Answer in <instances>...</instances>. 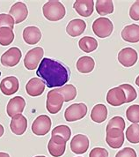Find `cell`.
<instances>
[{
	"mask_svg": "<svg viewBox=\"0 0 139 157\" xmlns=\"http://www.w3.org/2000/svg\"><path fill=\"white\" fill-rule=\"evenodd\" d=\"M70 72L60 62L53 60L49 57L42 58L38 66L36 74L43 80L45 85L49 87H61L63 86L69 80Z\"/></svg>",
	"mask_w": 139,
	"mask_h": 157,
	"instance_id": "1",
	"label": "cell"
},
{
	"mask_svg": "<svg viewBox=\"0 0 139 157\" xmlns=\"http://www.w3.org/2000/svg\"><path fill=\"white\" fill-rule=\"evenodd\" d=\"M42 12L44 17L49 21H58L63 19L66 13V10L60 1L51 0L47 2L43 7Z\"/></svg>",
	"mask_w": 139,
	"mask_h": 157,
	"instance_id": "2",
	"label": "cell"
},
{
	"mask_svg": "<svg viewBox=\"0 0 139 157\" xmlns=\"http://www.w3.org/2000/svg\"><path fill=\"white\" fill-rule=\"evenodd\" d=\"M114 30V25L112 21L106 17H100L96 19L92 23V31L100 38H107L111 36Z\"/></svg>",
	"mask_w": 139,
	"mask_h": 157,
	"instance_id": "3",
	"label": "cell"
},
{
	"mask_svg": "<svg viewBox=\"0 0 139 157\" xmlns=\"http://www.w3.org/2000/svg\"><path fill=\"white\" fill-rule=\"evenodd\" d=\"M87 114V106L85 103H74L64 111V118L67 122H75L84 118Z\"/></svg>",
	"mask_w": 139,
	"mask_h": 157,
	"instance_id": "4",
	"label": "cell"
},
{
	"mask_svg": "<svg viewBox=\"0 0 139 157\" xmlns=\"http://www.w3.org/2000/svg\"><path fill=\"white\" fill-rule=\"evenodd\" d=\"M44 55V50L42 47H35L34 49L30 50L26 54V57L24 58V65L25 67L29 70H35L39 66L40 62L42 61V57Z\"/></svg>",
	"mask_w": 139,
	"mask_h": 157,
	"instance_id": "5",
	"label": "cell"
},
{
	"mask_svg": "<svg viewBox=\"0 0 139 157\" xmlns=\"http://www.w3.org/2000/svg\"><path fill=\"white\" fill-rule=\"evenodd\" d=\"M63 98L55 89L49 91L47 94V102H46V108L47 110L51 114H56L58 113L63 107Z\"/></svg>",
	"mask_w": 139,
	"mask_h": 157,
	"instance_id": "6",
	"label": "cell"
},
{
	"mask_svg": "<svg viewBox=\"0 0 139 157\" xmlns=\"http://www.w3.org/2000/svg\"><path fill=\"white\" fill-rule=\"evenodd\" d=\"M52 125V122L49 116L41 115L36 117L32 124V132L36 136H44L49 133Z\"/></svg>",
	"mask_w": 139,
	"mask_h": 157,
	"instance_id": "7",
	"label": "cell"
},
{
	"mask_svg": "<svg viewBox=\"0 0 139 157\" xmlns=\"http://www.w3.org/2000/svg\"><path fill=\"white\" fill-rule=\"evenodd\" d=\"M124 140H125V135L122 130L118 128H112L107 131L106 141L112 148L114 149L120 148L123 145Z\"/></svg>",
	"mask_w": 139,
	"mask_h": 157,
	"instance_id": "8",
	"label": "cell"
},
{
	"mask_svg": "<svg viewBox=\"0 0 139 157\" xmlns=\"http://www.w3.org/2000/svg\"><path fill=\"white\" fill-rule=\"evenodd\" d=\"M22 53L17 47H13L6 51L1 57V64L7 67H13L20 63Z\"/></svg>",
	"mask_w": 139,
	"mask_h": 157,
	"instance_id": "9",
	"label": "cell"
},
{
	"mask_svg": "<svg viewBox=\"0 0 139 157\" xmlns=\"http://www.w3.org/2000/svg\"><path fill=\"white\" fill-rule=\"evenodd\" d=\"M66 149V141L59 136H51L48 144V150L53 157H61Z\"/></svg>",
	"mask_w": 139,
	"mask_h": 157,
	"instance_id": "10",
	"label": "cell"
},
{
	"mask_svg": "<svg viewBox=\"0 0 139 157\" xmlns=\"http://www.w3.org/2000/svg\"><path fill=\"white\" fill-rule=\"evenodd\" d=\"M138 58L137 52L133 48L127 47L118 53V61L124 67H131L137 63Z\"/></svg>",
	"mask_w": 139,
	"mask_h": 157,
	"instance_id": "11",
	"label": "cell"
},
{
	"mask_svg": "<svg viewBox=\"0 0 139 157\" xmlns=\"http://www.w3.org/2000/svg\"><path fill=\"white\" fill-rule=\"evenodd\" d=\"M89 148V139L88 137L84 134H77L73 137L70 141V149L77 154L81 155L85 153Z\"/></svg>",
	"mask_w": 139,
	"mask_h": 157,
	"instance_id": "12",
	"label": "cell"
},
{
	"mask_svg": "<svg viewBox=\"0 0 139 157\" xmlns=\"http://www.w3.org/2000/svg\"><path fill=\"white\" fill-rule=\"evenodd\" d=\"M20 87L19 79L14 76H8L2 79L0 83V90L5 95H12L17 93Z\"/></svg>",
	"mask_w": 139,
	"mask_h": 157,
	"instance_id": "13",
	"label": "cell"
},
{
	"mask_svg": "<svg viewBox=\"0 0 139 157\" xmlns=\"http://www.w3.org/2000/svg\"><path fill=\"white\" fill-rule=\"evenodd\" d=\"M9 14L14 19L16 24L24 21L28 16V9L23 2H17L13 4L9 11Z\"/></svg>",
	"mask_w": 139,
	"mask_h": 157,
	"instance_id": "14",
	"label": "cell"
},
{
	"mask_svg": "<svg viewBox=\"0 0 139 157\" xmlns=\"http://www.w3.org/2000/svg\"><path fill=\"white\" fill-rule=\"evenodd\" d=\"M26 106V101L21 96H15L9 101L6 107L7 115L10 117H13L14 116L21 114Z\"/></svg>",
	"mask_w": 139,
	"mask_h": 157,
	"instance_id": "15",
	"label": "cell"
},
{
	"mask_svg": "<svg viewBox=\"0 0 139 157\" xmlns=\"http://www.w3.org/2000/svg\"><path fill=\"white\" fill-rule=\"evenodd\" d=\"M107 101L110 105L115 106V107L121 106L126 103L125 94H124L123 90L120 86L111 88L107 94Z\"/></svg>",
	"mask_w": 139,
	"mask_h": 157,
	"instance_id": "16",
	"label": "cell"
},
{
	"mask_svg": "<svg viewBox=\"0 0 139 157\" xmlns=\"http://www.w3.org/2000/svg\"><path fill=\"white\" fill-rule=\"evenodd\" d=\"M10 128L12 132L15 135L21 136L25 133L28 129V120L21 114H18L12 117V121L10 124Z\"/></svg>",
	"mask_w": 139,
	"mask_h": 157,
	"instance_id": "17",
	"label": "cell"
},
{
	"mask_svg": "<svg viewBox=\"0 0 139 157\" xmlns=\"http://www.w3.org/2000/svg\"><path fill=\"white\" fill-rule=\"evenodd\" d=\"M45 83L41 78H32L29 79L27 85H26V90L28 95L30 96H39L42 94V93L45 90Z\"/></svg>",
	"mask_w": 139,
	"mask_h": 157,
	"instance_id": "18",
	"label": "cell"
},
{
	"mask_svg": "<svg viewBox=\"0 0 139 157\" xmlns=\"http://www.w3.org/2000/svg\"><path fill=\"white\" fill-rule=\"evenodd\" d=\"M94 1L92 0H77L73 8L77 13L82 17H89L93 13Z\"/></svg>",
	"mask_w": 139,
	"mask_h": 157,
	"instance_id": "19",
	"label": "cell"
},
{
	"mask_svg": "<svg viewBox=\"0 0 139 157\" xmlns=\"http://www.w3.org/2000/svg\"><path fill=\"white\" fill-rule=\"evenodd\" d=\"M23 39L29 45L37 44L42 39V32L37 27L30 26L23 30Z\"/></svg>",
	"mask_w": 139,
	"mask_h": 157,
	"instance_id": "20",
	"label": "cell"
},
{
	"mask_svg": "<svg viewBox=\"0 0 139 157\" xmlns=\"http://www.w3.org/2000/svg\"><path fill=\"white\" fill-rule=\"evenodd\" d=\"M86 29V23L83 20L75 19L69 22L66 27V32L71 37H77L81 36Z\"/></svg>",
	"mask_w": 139,
	"mask_h": 157,
	"instance_id": "21",
	"label": "cell"
},
{
	"mask_svg": "<svg viewBox=\"0 0 139 157\" xmlns=\"http://www.w3.org/2000/svg\"><path fill=\"white\" fill-rule=\"evenodd\" d=\"M122 39L130 43H136L139 42V25L131 24L126 26L122 31Z\"/></svg>",
	"mask_w": 139,
	"mask_h": 157,
	"instance_id": "22",
	"label": "cell"
},
{
	"mask_svg": "<svg viewBox=\"0 0 139 157\" xmlns=\"http://www.w3.org/2000/svg\"><path fill=\"white\" fill-rule=\"evenodd\" d=\"M107 117V109L104 104H96L91 111V119L97 124H101Z\"/></svg>",
	"mask_w": 139,
	"mask_h": 157,
	"instance_id": "23",
	"label": "cell"
},
{
	"mask_svg": "<svg viewBox=\"0 0 139 157\" xmlns=\"http://www.w3.org/2000/svg\"><path fill=\"white\" fill-rule=\"evenodd\" d=\"M77 69L81 73H89L94 69L95 62L91 57H81L77 61Z\"/></svg>",
	"mask_w": 139,
	"mask_h": 157,
	"instance_id": "24",
	"label": "cell"
},
{
	"mask_svg": "<svg viewBox=\"0 0 139 157\" xmlns=\"http://www.w3.org/2000/svg\"><path fill=\"white\" fill-rule=\"evenodd\" d=\"M78 46L84 52L90 53L96 50L98 48V42L95 38L92 36H85L79 40Z\"/></svg>",
	"mask_w": 139,
	"mask_h": 157,
	"instance_id": "25",
	"label": "cell"
},
{
	"mask_svg": "<svg viewBox=\"0 0 139 157\" xmlns=\"http://www.w3.org/2000/svg\"><path fill=\"white\" fill-rule=\"evenodd\" d=\"M56 90L59 94H61V95L63 96V101L65 102H69L70 101H73L77 96V89L75 86L72 84L69 85H65V86H61L56 88Z\"/></svg>",
	"mask_w": 139,
	"mask_h": 157,
	"instance_id": "26",
	"label": "cell"
},
{
	"mask_svg": "<svg viewBox=\"0 0 139 157\" xmlns=\"http://www.w3.org/2000/svg\"><path fill=\"white\" fill-rule=\"evenodd\" d=\"M96 11L100 16L111 14L114 12V3L111 0L96 1Z\"/></svg>",
	"mask_w": 139,
	"mask_h": 157,
	"instance_id": "27",
	"label": "cell"
},
{
	"mask_svg": "<svg viewBox=\"0 0 139 157\" xmlns=\"http://www.w3.org/2000/svg\"><path fill=\"white\" fill-rule=\"evenodd\" d=\"M14 33L13 29L1 28L0 29V45L8 46L13 42Z\"/></svg>",
	"mask_w": 139,
	"mask_h": 157,
	"instance_id": "28",
	"label": "cell"
},
{
	"mask_svg": "<svg viewBox=\"0 0 139 157\" xmlns=\"http://www.w3.org/2000/svg\"><path fill=\"white\" fill-rule=\"evenodd\" d=\"M126 139L131 144L139 143V124H132L126 130Z\"/></svg>",
	"mask_w": 139,
	"mask_h": 157,
	"instance_id": "29",
	"label": "cell"
},
{
	"mask_svg": "<svg viewBox=\"0 0 139 157\" xmlns=\"http://www.w3.org/2000/svg\"><path fill=\"white\" fill-rule=\"evenodd\" d=\"M51 136H59V137L63 138V140L67 142L71 136V130L70 129L69 126L64 125V124L58 125L53 129V131L51 132Z\"/></svg>",
	"mask_w": 139,
	"mask_h": 157,
	"instance_id": "30",
	"label": "cell"
},
{
	"mask_svg": "<svg viewBox=\"0 0 139 157\" xmlns=\"http://www.w3.org/2000/svg\"><path fill=\"white\" fill-rule=\"evenodd\" d=\"M126 117L127 119L133 124L139 123V105L133 104L127 109L126 110Z\"/></svg>",
	"mask_w": 139,
	"mask_h": 157,
	"instance_id": "31",
	"label": "cell"
},
{
	"mask_svg": "<svg viewBox=\"0 0 139 157\" xmlns=\"http://www.w3.org/2000/svg\"><path fill=\"white\" fill-rule=\"evenodd\" d=\"M124 92L126 98V103L131 102L132 101L136 100L137 97V93L136 91V89L130 84H122L121 86H119Z\"/></svg>",
	"mask_w": 139,
	"mask_h": 157,
	"instance_id": "32",
	"label": "cell"
},
{
	"mask_svg": "<svg viewBox=\"0 0 139 157\" xmlns=\"http://www.w3.org/2000/svg\"><path fill=\"white\" fill-rule=\"evenodd\" d=\"M126 124H125V121L124 119L122 117H114L113 118H111L107 125V129L106 131L107 130H110L112 128H118L124 131L125 130Z\"/></svg>",
	"mask_w": 139,
	"mask_h": 157,
	"instance_id": "33",
	"label": "cell"
},
{
	"mask_svg": "<svg viewBox=\"0 0 139 157\" xmlns=\"http://www.w3.org/2000/svg\"><path fill=\"white\" fill-rule=\"evenodd\" d=\"M14 19L10 14L6 13H1L0 14V29L1 28H14Z\"/></svg>",
	"mask_w": 139,
	"mask_h": 157,
	"instance_id": "34",
	"label": "cell"
},
{
	"mask_svg": "<svg viewBox=\"0 0 139 157\" xmlns=\"http://www.w3.org/2000/svg\"><path fill=\"white\" fill-rule=\"evenodd\" d=\"M89 157H108V152L103 147H94L91 150Z\"/></svg>",
	"mask_w": 139,
	"mask_h": 157,
	"instance_id": "35",
	"label": "cell"
},
{
	"mask_svg": "<svg viewBox=\"0 0 139 157\" xmlns=\"http://www.w3.org/2000/svg\"><path fill=\"white\" fill-rule=\"evenodd\" d=\"M130 16L133 21H139V0L135 1L130 9Z\"/></svg>",
	"mask_w": 139,
	"mask_h": 157,
	"instance_id": "36",
	"label": "cell"
},
{
	"mask_svg": "<svg viewBox=\"0 0 139 157\" xmlns=\"http://www.w3.org/2000/svg\"><path fill=\"white\" fill-rule=\"evenodd\" d=\"M115 157H137V153L131 147H125L120 150L115 155Z\"/></svg>",
	"mask_w": 139,
	"mask_h": 157,
	"instance_id": "37",
	"label": "cell"
},
{
	"mask_svg": "<svg viewBox=\"0 0 139 157\" xmlns=\"http://www.w3.org/2000/svg\"><path fill=\"white\" fill-rule=\"evenodd\" d=\"M5 132V129H4V126L2 124H0V137H2L3 134Z\"/></svg>",
	"mask_w": 139,
	"mask_h": 157,
	"instance_id": "38",
	"label": "cell"
},
{
	"mask_svg": "<svg viewBox=\"0 0 139 157\" xmlns=\"http://www.w3.org/2000/svg\"><path fill=\"white\" fill-rule=\"evenodd\" d=\"M0 157H10V155H9L7 153H5V152H0Z\"/></svg>",
	"mask_w": 139,
	"mask_h": 157,
	"instance_id": "39",
	"label": "cell"
},
{
	"mask_svg": "<svg viewBox=\"0 0 139 157\" xmlns=\"http://www.w3.org/2000/svg\"><path fill=\"white\" fill-rule=\"evenodd\" d=\"M136 84H137V86H139V75L137 76V78L136 79Z\"/></svg>",
	"mask_w": 139,
	"mask_h": 157,
	"instance_id": "40",
	"label": "cell"
},
{
	"mask_svg": "<svg viewBox=\"0 0 139 157\" xmlns=\"http://www.w3.org/2000/svg\"><path fill=\"white\" fill-rule=\"evenodd\" d=\"M35 157H46V156H43V155H38V156H35Z\"/></svg>",
	"mask_w": 139,
	"mask_h": 157,
	"instance_id": "41",
	"label": "cell"
}]
</instances>
